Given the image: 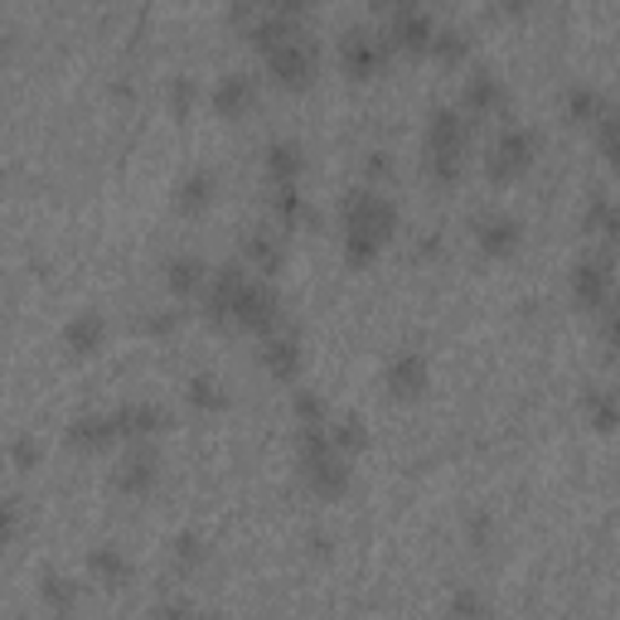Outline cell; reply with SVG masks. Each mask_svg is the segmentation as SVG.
<instances>
[{
  "mask_svg": "<svg viewBox=\"0 0 620 620\" xmlns=\"http://www.w3.org/2000/svg\"><path fill=\"white\" fill-rule=\"evenodd\" d=\"M243 34H248V44H252V49L272 54L276 44L296 40L301 24H296V15H286V10H258V15H252V20L243 24Z\"/></svg>",
  "mask_w": 620,
  "mask_h": 620,
  "instance_id": "7c38bea8",
  "label": "cell"
},
{
  "mask_svg": "<svg viewBox=\"0 0 620 620\" xmlns=\"http://www.w3.org/2000/svg\"><path fill=\"white\" fill-rule=\"evenodd\" d=\"M243 252H248V262H252V267H258L262 276H276V272L286 267V243H282V233H276V228H267V223L252 228Z\"/></svg>",
  "mask_w": 620,
  "mask_h": 620,
  "instance_id": "e0dca14e",
  "label": "cell"
},
{
  "mask_svg": "<svg viewBox=\"0 0 620 620\" xmlns=\"http://www.w3.org/2000/svg\"><path fill=\"white\" fill-rule=\"evenodd\" d=\"M10 461H15L20 471H34V465H40V441H34V437H20L15 446H10Z\"/></svg>",
  "mask_w": 620,
  "mask_h": 620,
  "instance_id": "8d00e7d4",
  "label": "cell"
},
{
  "mask_svg": "<svg viewBox=\"0 0 620 620\" xmlns=\"http://www.w3.org/2000/svg\"><path fill=\"white\" fill-rule=\"evenodd\" d=\"M475 243L485 258H509V252H518V243H524V228H518L514 213H490V219L475 223Z\"/></svg>",
  "mask_w": 620,
  "mask_h": 620,
  "instance_id": "4fadbf2b",
  "label": "cell"
},
{
  "mask_svg": "<svg viewBox=\"0 0 620 620\" xmlns=\"http://www.w3.org/2000/svg\"><path fill=\"white\" fill-rule=\"evenodd\" d=\"M306 6H311V0H276V10H286V15H301Z\"/></svg>",
  "mask_w": 620,
  "mask_h": 620,
  "instance_id": "b9f144b4",
  "label": "cell"
},
{
  "mask_svg": "<svg viewBox=\"0 0 620 620\" xmlns=\"http://www.w3.org/2000/svg\"><path fill=\"white\" fill-rule=\"evenodd\" d=\"M175 325H180V315H150V320H146V330H150V335H170Z\"/></svg>",
  "mask_w": 620,
  "mask_h": 620,
  "instance_id": "ab89813d",
  "label": "cell"
},
{
  "mask_svg": "<svg viewBox=\"0 0 620 620\" xmlns=\"http://www.w3.org/2000/svg\"><path fill=\"white\" fill-rule=\"evenodd\" d=\"M122 432H117V417H78V422L69 427V446H78V451H107L112 441H117Z\"/></svg>",
  "mask_w": 620,
  "mask_h": 620,
  "instance_id": "ffe728a7",
  "label": "cell"
},
{
  "mask_svg": "<svg viewBox=\"0 0 620 620\" xmlns=\"http://www.w3.org/2000/svg\"><path fill=\"white\" fill-rule=\"evenodd\" d=\"M252 6H258V10H276V0H252Z\"/></svg>",
  "mask_w": 620,
  "mask_h": 620,
  "instance_id": "f6af8a7d",
  "label": "cell"
},
{
  "mask_svg": "<svg viewBox=\"0 0 620 620\" xmlns=\"http://www.w3.org/2000/svg\"><path fill=\"white\" fill-rule=\"evenodd\" d=\"M534 156H538V136L524 132V126H509V132L495 141V150L485 156V175L495 185H514L518 175L534 170Z\"/></svg>",
  "mask_w": 620,
  "mask_h": 620,
  "instance_id": "3957f363",
  "label": "cell"
},
{
  "mask_svg": "<svg viewBox=\"0 0 620 620\" xmlns=\"http://www.w3.org/2000/svg\"><path fill=\"white\" fill-rule=\"evenodd\" d=\"M581 233H597V238H606V243H620V204L597 195L587 204V213H581Z\"/></svg>",
  "mask_w": 620,
  "mask_h": 620,
  "instance_id": "cb8c5ba5",
  "label": "cell"
},
{
  "mask_svg": "<svg viewBox=\"0 0 620 620\" xmlns=\"http://www.w3.org/2000/svg\"><path fill=\"white\" fill-rule=\"evenodd\" d=\"M471 538H475V548H485L490 543V518H471Z\"/></svg>",
  "mask_w": 620,
  "mask_h": 620,
  "instance_id": "60d3db41",
  "label": "cell"
},
{
  "mask_svg": "<svg viewBox=\"0 0 620 620\" xmlns=\"http://www.w3.org/2000/svg\"><path fill=\"white\" fill-rule=\"evenodd\" d=\"M204 276H209V267L199 258H170L166 262V286L175 291V296H195L199 286H204Z\"/></svg>",
  "mask_w": 620,
  "mask_h": 620,
  "instance_id": "484cf974",
  "label": "cell"
},
{
  "mask_svg": "<svg viewBox=\"0 0 620 620\" xmlns=\"http://www.w3.org/2000/svg\"><path fill=\"white\" fill-rule=\"evenodd\" d=\"M63 345H69V354L87 359V354H97L107 345V320L97 311H78L69 325H63Z\"/></svg>",
  "mask_w": 620,
  "mask_h": 620,
  "instance_id": "ac0fdd59",
  "label": "cell"
},
{
  "mask_svg": "<svg viewBox=\"0 0 620 620\" xmlns=\"http://www.w3.org/2000/svg\"><path fill=\"white\" fill-rule=\"evenodd\" d=\"M465 112L461 107H437L427 117V170H432L437 185H455L465 170Z\"/></svg>",
  "mask_w": 620,
  "mask_h": 620,
  "instance_id": "7a4b0ae2",
  "label": "cell"
},
{
  "mask_svg": "<svg viewBox=\"0 0 620 620\" xmlns=\"http://www.w3.org/2000/svg\"><path fill=\"white\" fill-rule=\"evenodd\" d=\"M388 59H393V44H388V34L349 30L345 40H339V63H345L349 78H374V73H383Z\"/></svg>",
  "mask_w": 620,
  "mask_h": 620,
  "instance_id": "8992f818",
  "label": "cell"
},
{
  "mask_svg": "<svg viewBox=\"0 0 620 620\" xmlns=\"http://www.w3.org/2000/svg\"><path fill=\"white\" fill-rule=\"evenodd\" d=\"M156 480H160V455L150 446H132L122 455L112 485H117L122 495H150V490H156Z\"/></svg>",
  "mask_w": 620,
  "mask_h": 620,
  "instance_id": "9c48e42d",
  "label": "cell"
},
{
  "mask_svg": "<svg viewBox=\"0 0 620 620\" xmlns=\"http://www.w3.org/2000/svg\"><path fill=\"white\" fill-rule=\"evenodd\" d=\"M189 408H199V412H223L228 408V393H223V383L219 378H209V374H199V378H189Z\"/></svg>",
  "mask_w": 620,
  "mask_h": 620,
  "instance_id": "83f0119b",
  "label": "cell"
},
{
  "mask_svg": "<svg viewBox=\"0 0 620 620\" xmlns=\"http://www.w3.org/2000/svg\"><path fill=\"white\" fill-rule=\"evenodd\" d=\"M369 175H393V166L383 156H369Z\"/></svg>",
  "mask_w": 620,
  "mask_h": 620,
  "instance_id": "7bdbcfd3",
  "label": "cell"
},
{
  "mask_svg": "<svg viewBox=\"0 0 620 620\" xmlns=\"http://www.w3.org/2000/svg\"><path fill=\"white\" fill-rule=\"evenodd\" d=\"M427 383H432V369H427V359L417 349H398L393 359H388V369H383V388H388V398H398V402H417L427 393Z\"/></svg>",
  "mask_w": 620,
  "mask_h": 620,
  "instance_id": "ba28073f",
  "label": "cell"
},
{
  "mask_svg": "<svg viewBox=\"0 0 620 620\" xmlns=\"http://www.w3.org/2000/svg\"><path fill=\"white\" fill-rule=\"evenodd\" d=\"M330 441L345 455H354V451L369 446V427H364V417H339V422L330 427Z\"/></svg>",
  "mask_w": 620,
  "mask_h": 620,
  "instance_id": "f1b7e54d",
  "label": "cell"
},
{
  "mask_svg": "<svg viewBox=\"0 0 620 620\" xmlns=\"http://www.w3.org/2000/svg\"><path fill=\"white\" fill-rule=\"evenodd\" d=\"M44 606H49V611H59V616L78 611V581H69V577H49V581H44Z\"/></svg>",
  "mask_w": 620,
  "mask_h": 620,
  "instance_id": "f546056e",
  "label": "cell"
},
{
  "mask_svg": "<svg viewBox=\"0 0 620 620\" xmlns=\"http://www.w3.org/2000/svg\"><path fill=\"white\" fill-rule=\"evenodd\" d=\"M262 369H267L272 378H286V383L301 374V339H296V330L262 335Z\"/></svg>",
  "mask_w": 620,
  "mask_h": 620,
  "instance_id": "5bb4252c",
  "label": "cell"
},
{
  "mask_svg": "<svg viewBox=\"0 0 620 620\" xmlns=\"http://www.w3.org/2000/svg\"><path fill=\"white\" fill-rule=\"evenodd\" d=\"M233 325L238 330H252V335H272L282 330V296L267 286V282H243L233 301Z\"/></svg>",
  "mask_w": 620,
  "mask_h": 620,
  "instance_id": "277c9868",
  "label": "cell"
},
{
  "mask_svg": "<svg viewBox=\"0 0 620 620\" xmlns=\"http://www.w3.org/2000/svg\"><path fill=\"white\" fill-rule=\"evenodd\" d=\"M383 34H388V44H393V54H432L437 24L427 20V10H408V15L388 20Z\"/></svg>",
  "mask_w": 620,
  "mask_h": 620,
  "instance_id": "30bf717a",
  "label": "cell"
},
{
  "mask_svg": "<svg viewBox=\"0 0 620 620\" xmlns=\"http://www.w3.org/2000/svg\"><path fill=\"white\" fill-rule=\"evenodd\" d=\"M301 170H306V156H301L296 141H272L267 146V180H272V189L296 185Z\"/></svg>",
  "mask_w": 620,
  "mask_h": 620,
  "instance_id": "44dd1931",
  "label": "cell"
},
{
  "mask_svg": "<svg viewBox=\"0 0 620 620\" xmlns=\"http://www.w3.org/2000/svg\"><path fill=\"white\" fill-rule=\"evenodd\" d=\"M504 83L495 78V73H475V78H465L461 87V112H471V117H495V112H504Z\"/></svg>",
  "mask_w": 620,
  "mask_h": 620,
  "instance_id": "2e32d148",
  "label": "cell"
},
{
  "mask_svg": "<svg viewBox=\"0 0 620 620\" xmlns=\"http://www.w3.org/2000/svg\"><path fill=\"white\" fill-rule=\"evenodd\" d=\"M213 175L209 170H195V175H185L180 189H175V204H180V213H204L213 204Z\"/></svg>",
  "mask_w": 620,
  "mask_h": 620,
  "instance_id": "d4e9b609",
  "label": "cell"
},
{
  "mask_svg": "<svg viewBox=\"0 0 620 620\" xmlns=\"http://www.w3.org/2000/svg\"><path fill=\"white\" fill-rule=\"evenodd\" d=\"M170 553H175V567H180V572H195V567H204V558H209L204 538H195V534H180Z\"/></svg>",
  "mask_w": 620,
  "mask_h": 620,
  "instance_id": "836d02e7",
  "label": "cell"
},
{
  "mask_svg": "<svg viewBox=\"0 0 620 620\" xmlns=\"http://www.w3.org/2000/svg\"><path fill=\"white\" fill-rule=\"evenodd\" d=\"M374 10L383 20H393V15H408V10H422V6H417V0H374Z\"/></svg>",
  "mask_w": 620,
  "mask_h": 620,
  "instance_id": "f35d334b",
  "label": "cell"
},
{
  "mask_svg": "<svg viewBox=\"0 0 620 620\" xmlns=\"http://www.w3.org/2000/svg\"><path fill=\"white\" fill-rule=\"evenodd\" d=\"M87 577H93L97 587L117 591V587H126V577H132V563H126L117 548H93L87 553Z\"/></svg>",
  "mask_w": 620,
  "mask_h": 620,
  "instance_id": "603a6c76",
  "label": "cell"
},
{
  "mask_svg": "<svg viewBox=\"0 0 620 620\" xmlns=\"http://www.w3.org/2000/svg\"><path fill=\"white\" fill-rule=\"evenodd\" d=\"M243 282H248V272H243V267H233V262L213 272L209 296H204L209 325H219V330H228V325H233V301H238V291H243Z\"/></svg>",
  "mask_w": 620,
  "mask_h": 620,
  "instance_id": "8fae6325",
  "label": "cell"
},
{
  "mask_svg": "<svg viewBox=\"0 0 620 620\" xmlns=\"http://www.w3.org/2000/svg\"><path fill=\"white\" fill-rule=\"evenodd\" d=\"M601 335H606V345H616V349H620V296H611V301H606Z\"/></svg>",
  "mask_w": 620,
  "mask_h": 620,
  "instance_id": "74e56055",
  "label": "cell"
},
{
  "mask_svg": "<svg viewBox=\"0 0 620 620\" xmlns=\"http://www.w3.org/2000/svg\"><path fill=\"white\" fill-rule=\"evenodd\" d=\"M262 59H267V78L276 87H286V93H301V87L315 78V44L306 40V34L276 44L272 54H262Z\"/></svg>",
  "mask_w": 620,
  "mask_h": 620,
  "instance_id": "5b68a950",
  "label": "cell"
},
{
  "mask_svg": "<svg viewBox=\"0 0 620 620\" xmlns=\"http://www.w3.org/2000/svg\"><path fill=\"white\" fill-rule=\"evenodd\" d=\"M601 112H606V103H601V93H591V87H572V93H567V117H572V122H591V126H597Z\"/></svg>",
  "mask_w": 620,
  "mask_h": 620,
  "instance_id": "4dcf8cb0",
  "label": "cell"
},
{
  "mask_svg": "<svg viewBox=\"0 0 620 620\" xmlns=\"http://www.w3.org/2000/svg\"><path fill=\"white\" fill-rule=\"evenodd\" d=\"M291 408H296L301 422H325V398L311 393V388H301V393L291 398Z\"/></svg>",
  "mask_w": 620,
  "mask_h": 620,
  "instance_id": "e575fe53",
  "label": "cell"
},
{
  "mask_svg": "<svg viewBox=\"0 0 620 620\" xmlns=\"http://www.w3.org/2000/svg\"><path fill=\"white\" fill-rule=\"evenodd\" d=\"M252 103H258V83H252L248 73H223L219 87H213V112L228 117V122L248 117Z\"/></svg>",
  "mask_w": 620,
  "mask_h": 620,
  "instance_id": "9a60e30c",
  "label": "cell"
},
{
  "mask_svg": "<svg viewBox=\"0 0 620 620\" xmlns=\"http://www.w3.org/2000/svg\"><path fill=\"white\" fill-rule=\"evenodd\" d=\"M616 262L611 252H597V258H581L572 267V301L581 311H601L611 301V286H616Z\"/></svg>",
  "mask_w": 620,
  "mask_h": 620,
  "instance_id": "52a82bcc",
  "label": "cell"
},
{
  "mask_svg": "<svg viewBox=\"0 0 620 620\" xmlns=\"http://www.w3.org/2000/svg\"><path fill=\"white\" fill-rule=\"evenodd\" d=\"M465 54H471V40H465L461 30H437V40H432V59L437 63H461Z\"/></svg>",
  "mask_w": 620,
  "mask_h": 620,
  "instance_id": "d6a6232c",
  "label": "cell"
},
{
  "mask_svg": "<svg viewBox=\"0 0 620 620\" xmlns=\"http://www.w3.org/2000/svg\"><path fill=\"white\" fill-rule=\"evenodd\" d=\"M339 223H345V262L349 267H374L398 228V209L374 189H349L339 199Z\"/></svg>",
  "mask_w": 620,
  "mask_h": 620,
  "instance_id": "6da1fadb",
  "label": "cell"
},
{
  "mask_svg": "<svg viewBox=\"0 0 620 620\" xmlns=\"http://www.w3.org/2000/svg\"><path fill=\"white\" fill-rule=\"evenodd\" d=\"M112 417H117V432H122V437H132V441H141V437H156L160 427L170 422V417L160 412L156 402H122V408L112 412Z\"/></svg>",
  "mask_w": 620,
  "mask_h": 620,
  "instance_id": "d6986e66",
  "label": "cell"
},
{
  "mask_svg": "<svg viewBox=\"0 0 620 620\" xmlns=\"http://www.w3.org/2000/svg\"><path fill=\"white\" fill-rule=\"evenodd\" d=\"M581 417H587L597 432H616L620 427V393L616 388H587V393H581Z\"/></svg>",
  "mask_w": 620,
  "mask_h": 620,
  "instance_id": "7402d4cb",
  "label": "cell"
},
{
  "mask_svg": "<svg viewBox=\"0 0 620 620\" xmlns=\"http://www.w3.org/2000/svg\"><path fill=\"white\" fill-rule=\"evenodd\" d=\"M451 606H455V611H485V606H480V601H475V597H455V601H451Z\"/></svg>",
  "mask_w": 620,
  "mask_h": 620,
  "instance_id": "ee69618b",
  "label": "cell"
},
{
  "mask_svg": "<svg viewBox=\"0 0 620 620\" xmlns=\"http://www.w3.org/2000/svg\"><path fill=\"white\" fill-rule=\"evenodd\" d=\"M189 107H195V83H189V78H175V83H170V112L185 122Z\"/></svg>",
  "mask_w": 620,
  "mask_h": 620,
  "instance_id": "d590c367",
  "label": "cell"
},
{
  "mask_svg": "<svg viewBox=\"0 0 620 620\" xmlns=\"http://www.w3.org/2000/svg\"><path fill=\"white\" fill-rule=\"evenodd\" d=\"M272 213H276L282 223H315V213H311L306 199H301V189H296V185L272 189Z\"/></svg>",
  "mask_w": 620,
  "mask_h": 620,
  "instance_id": "4316f807",
  "label": "cell"
},
{
  "mask_svg": "<svg viewBox=\"0 0 620 620\" xmlns=\"http://www.w3.org/2000/svg\"><path fill=\"white\" fill-rule=\"evenodd\" d=\"M597 146H601V156L611 160V166H620V112H616V107L601 112V122H597Z\"/></svg>",
  "mask_w": 620,
  "mask_h": 620,
  "instance_id": "1f68e13d",
  "label": "cell"
}]
</instances>
